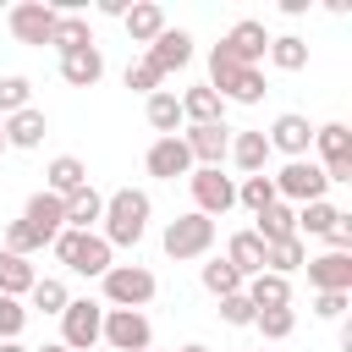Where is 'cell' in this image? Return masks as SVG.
Masks as SVG:
<instances>
[{"instance_id": "38", "label": "cell", "mask_w": 352, "mask_h": 352, "mask_svg": "<svg viewBox=\"0 0 352 352\" xmlns=\"http://www.w3.org/2000/svg\"><path fill=\"white\" fill-rule=\"evenodd\" d=\"M28 104H33V82L28 77H0V121L28 110Z\"/></svg>"}, {"instance_id": "6", "label": "cell", "mask_w": 352, "mask_h": 352, "mask_svg": "<svg viewBox=\"0 0 352 352\" xmlns=\"http://www.w3.org/2000/svg\"><path fill=\"white\" fill-rule=\"evenodd\" d=\"M148 341H154V324L143 319V308H104L99 346H110V352H148Z\"/></svg>"}, {"instance_id": "7", "label": "cell", "mask_w": 352, "mask_h": 352, "mask_svg": "<svg viewBox=\"0 0 352 352\" xmlns=\"http://www.w3.org/2000/svg\"><path fill=\"white\" fill-rule=\"evenodd\" d=\"M270 182H275V198H280V204H297V209L314 204V198H324V187H330L314 160H286L280 176H270Z\"/></svg>"}, {"instance_id": "17", "label": "cell", "mask_w": 352, "mask_h": 352, "mask_svg": "<svg viewBox=\"0 0 352 352\" xmlns=\"http://www.w3.org/2000/svg\"><path fill=\"white\" fill-rule=\"evenodd\" d=\"M148 60L160 66V77H170V72H182L187 60H192V33H182V28H165L154 44H148Z\"/></svg>"}, {"instance_id": "1", "label": "cell", "mask_w": 352, "mask_h": 352, "mask_svg": "<svg viewBox=\"0 0 352 352\" xmlns=\"http://www.w3.org/2000/svg\"><path fill=\"white\" fill-rule=\"evenodd\" d=\"M104 242L110 248H138L143 242V231H148V192H138V187H116L110 198H104Z\"/></svg>"}, {"instance_id": "43", "label": "cell", "mask_w": 352, "mask_h": 352, "mask_svg": "<svg viewBox=\"0 0 352 352\" xmlns=\"http://www.w3.org/2000/svg\"><path fill=\"white\" fill-rule=\"evenodd\" d=\"M314 314H319V319H341V314H346V292H319V297H314Z\"/></svg>"}, {"instance_id": "46", "label": "cell", "mask_w": 352, "mask_h": 352, "mask_svg": "<svg viewBox=\"0 0 352 352\" xmlns=\"http://www.w3.org/2000/svg\"><path fill=\"white\" fill-rule=\"evenodd\" d=\"M0 352H28V346H16V341H0Z\"/></svg>"}, {"instance_id": "44", "label": "cell", "mask_w": 352, "mask_h": 352, "mask_svg": "<svg viewBox=\"0 0 352 352\" xmlns=\"http://www.w3.org/2000/svg\"><path fill=\"white\" fill-rule=\"evenodd\" d=\"M324 242H330V253H346V248H352V214H341V220L324 231Z\"/></svg>"}, {"instance_id": "15", "label": "cell", "mask_w": 352, "mask_h": 352, "mask_svg": "<svg viewBox=\"0 0 352 352\" xmlns=\"http://www.w3.org/2000/svg\"><path fill=\"white\" fill-rule=\"evenodd\" d=\"M264 143H270V154L280 148V154H292V160H308V143H314V126H308V116H275V126L264 132Z\"/></svg>"}, {"instance_id": "33", "label": "cell", "mask_w": 352, "mask_h": 352, "mask_svg": "<svg viewBox=\"0 0 352 352\" xmlns=\"http://www.w3.org/2000/svg\"><path fill=\"white\" fill-rule=\"evenodd\" d=\"M336 220H341V209H336V204H324V198H314V204H302V209H297V236H324Z\"/></svg>"}, {"instance_id": "20", "label": "cell", "mask_w": 352, "mask_h": 352, "mask_svg": "<svg viewBox=\"0 0 352 352\" xmlns=\"http://www.w3.org/2000/svg\"><path fill=\"white\" fill-rule=\"evenodd\" d=\"M60 77H66L72 88H94V82L104 77V55H99V44L66 50V55H60Z\"/></svg>"}, {"instance_id": "48", "label": "cell", "mask_w": 352, "mask_h": 352, "mask_svg": "<svg viewBox=\"0 0 352 352\" xmlns=\"http://www.w3.org/2000/svg\"><path fill=\"white\" fill-rule=\"evenodd\" d=\"M0 148H6V121H0Z\"/></svg>"}, {"instance_id": "27", "label": "cell", "mask_w": 352, "mask_h": 352, "mask_svg": "<svg viewBox=\"0 0 352 352\" xmlns=\"http://www.w3.org/2000/svg\"><path fill=\"white\" fill-rule=\"evenodd\" d=\"M126 33H132V44H154L160 33H165V11L154 6V0H143V6H126Z\"/></svg>"}, {"instance_id": "14", "label": "cell", "mask_w": 352, "mask_h": 352, "mask_svg": "<svg viewBox=\"0 0 352 352\" xmlns=\"http://www.w3.org/2000/svg\"><path fill=\"white\" fill-rule=\"evenodd\" d=\"M143 165H148V176H160V182L192 176V154H187L182 132H176V138H154V143H148V154H143Z\"/></svg>"}, {"instance_id": "23", "label": "cell", "mask_w": 352, "mask_h": 352, "mask_svg": "<svg viewBox=\"0 0 352 352\" xmlns=\"http://www.w3.org/2000/svg\"><path fill=\"white\" fill-rule=\"evenodd\" d=\"M88 187V165L77 160V154H60V160H50V170H44V192H55V198H72V192H82Z\"/></svg>"}, {"instance_id": "11", "label": "cell", "mask_w": 352, "mask_h": 352, "mask_svg": "<svg viewBox=\"0 0 352 352\" xmlns=\"http://www.w3.org/2000/svg\"><path fill=\"white\" fill-rule=\"evenodd\" d=\"M6 22H11L16 44H50V33H55V6H44V0H22V6L6 11Z\"/></svg>"}, {"instance_id": "50", "label": "cell", "mask_w": 352, "mask_h": 352, "mask_svg": "<svg viewBox=\"0 0 352 352\" xmlns=\"http://www.w3.org/2000/svg\"><path fill=\"white\" fill-rule=\"evenodd\" d=\"M148 352H154V346H148Z\"/></svg>"}, {"instance_id": "16", "label": "cell", "mask_w": 352, "mask_h": 352, "mask_svg": "<svg viewBox=\"0 0 352 352\" xmlns=\"http://www.w3.org/2000/svg\"><path fill=\"white\" fill-rule=\"evenodd\" d=\"M308 286L314 292H352V253H319V258H308Z\"/></svg>"}, {"instance_id": "24", "label": "cell", "mask_w": 352, "mask_h": 352, "mask_svg": "<svg viewBox=\"0 0 352 352\" xmlns=\"http://www.w3.org/2000/svg\"><path fill=\"white\" fill-rule=\"evenodd\" d=\"M44 132H50V121H44V110H16V116H6V148H38L44 143Z\"/></svg>"}, {"instance_id": "21", "label": "cell", "mask_w": 352, "mask_h": 352, "mask_svg": "<svg viewBox=\"0 0 352 352\" xmlns=\"http://www.w3.org/2000/svg\"><path fill=\"white\" fill-rule=\"evenodd\" d=\"M242 297H248L253 308H292V280H286V275L258 270V275H248V280H242Z\"/></svg>"}, {"instance_id": "29", "label": "cell", "mask_w": 352, "mask_h": 352, "mask_svg": "<svg viewBox=\"0 0 352 352\" xmlns=\"http://www.w3.org/2000/svg\"><path fill=\"white\" fill-rule=\"evenodd\" d=\"M50 44L66 55V50H82V44H94V28H88V16H77V11H55V33H50Z\"/></svg>"}, {"instance_id": "8", "label": "cell", "mask_w": 352, "mask_h": 352, "mask_svg": "<svg viewBox=\"0 0 352 352\" xmlns=\"http://www.w3.org/2000/svg\"><path fill=\"white\" fill-rule=\"evenodd\" d=\"M99 280H104L110 308H143L154 297V270H143V264H110Z\"/></svg>"}, {"instance_id": "34", "label": "cell", "mask_w": 352, "mask_h": 352, "mask_svg": "<svg viewBox=\"0 0 352 352\" xmlns=\"http://www.w3.org/2000/svg\"><path fill=\"white\" fill-rule=\"evenodd\" d=\"M270 60H275V72H302L308 66V44L297 33H280V38H270Z\"/></svg>"}, {"instance_id": "31", "label": "cell", "mask_w": 352, "mask_h": 352, "mask_svg": "<svg viewBox=\"0 0 352 352\" xmlns=\"http://www.w3.org/2000/svg\"><path fill=\"white\" fill-rule=\"evenodd\" d=\"M33 280H38V275H33V264L0 248V297H22V292H33Z\"/></svg>"}, {"instance_id": "18", "label": "cell", "mask_w": 352, "mask_h": 352, "mask_svg": "<svg viewBox=\"0 0 352 352\" xmlns=\"http://www.w3.org/2000/svg\"><path fill=\"white\" fill-rule=\"evenodd\" d=\"M176 104H182V121H192V126H226V99L209 82L204 88H187Z\"/></svg>"}, {"instance_id": "49", "label": "cell", "mask_w": 352, "mask_h": 352, "mask_svg": "<svg viewBox=\"0 0 352 352\" xmlns=\"http://www.w3.org/2000/svg\"><path fill=\"white\" fill-rule=\"evenodd\" d=\"M94 352H110V346H94Z\"/></svg>"}, {"instance_id": "9", "label": "cell", "mask_w": 352, "mask_h": 352, "mask_svg": "<svg viewBox=\"0 0 352 352\" xmlns=\"http://www.w3.org/2000/svg\"><path fill=\"white\" fill-rule=\"evenodd\" d=\"M314 143H319V154H324V182H352V126L346 121H324V126H314Z\"/></svg>"}, {"instance_id": "36", "label": "cell", "mask_w": 352, "mask_h": 352, "mask_svg": "<svg viewBox=\"0 0 352 352\" xmlns=\"http://www.w3.org/2000/svg\"><path fill=\"white\" fill-rule=\"evenodd\" d=\"M204 286H209L214 297H236V292H242V275H236L226 258H209V264H204Z\"/></svg>"}, {"instance_id": "37", "label": "cell", "mask_w": 352, "mask_h": 352, "mask_svg": "<svg viewBox=\"0 0 352 352\" xmlns=\"http://www.w3.org/2000/svg\"><path fill=\"white\" fill-rule=\"evenodd\" d=\"M28 297H33V308H38V314H60V308H66V302H72V297H66V286H60V280H55V275H38V280H33V292H28Z\"/></svg>"}, {"instance_id": "13", "label": "cell", "mask_w": 352, "mask_h": 352, "mask_svg": "<svg viewBox=\"0 0 352 352\" xmlns=\"http://www.w3.org/2000/svg\"><path fill=\"white\" fill-rule=\"evenodd\" d=\"M22 226L50 248V242L66 231V198H55V192H33V198H28V209H22Z\"/></svg>"}, {"instance_id": "12", "label": "cell", "mask_w": 352, "mask_h": 352, "mask_svg": "<svg viewBox=\"0 0 352 352\" xmlns=\"http://www.w3.org/2000/svg\"><path fill=\"white\" fill-rule=\"evenodd\" d=\"M220 50H226L236 66H258V60L270 55V33H264V22H258V16H242V22L220 38Z\"/></svg>"}, {"instance_id": "35", "label": "cell", "mask_w": 352, "mask_h": 352, "mask_svg": "<svg viewBox=\"0 0 352 352\" xmlns=\"http://www.w3.org/2000/svg\"><path fill=\"white\" fill-rule=\"evenodd\" d=\"M253 330L270 336V341H286V336L297 330V314H292V308H253Z\"/></svg>"}, {"instance_id": "3", "label": "cell", "mask_w": 352, "mask_h": 352, "mask_svg": "<svg viewBox=\"0 0 352 352\" xmlns=\"http://www.w3.org/2000/svg\"><path fill=\"white\" fill-rule=\"evenodd\" d=\"M50 248H55V258H60L66 270H77V275H104V270H110V253H116L99 231H60Z\"/></svg>"}, {"instance_id": "4", "label": "cell", "mask_w": 352, "mask_h": 352, "mask_svg": "<svg viewBox=\"0 0 352 352\" xmlns=\"http://www.w3.org/2000/svg\"><path fill=\"white\" fill-rule=\"evenodd\" d=\"M99 336H104V308L88 302V297H72L60 308V346L66 352H94Z\"/></svg>"}, {"instance_id": "32", "label": "cell", "mask_w": 352, "mask_h": 352, "mask_svg": "<svg viewBox=\"0 0 352 352\" xmlns=\"http://www.w3.org/2000/svg\"><path fill=\"white\" fill-rule=\"evenodd\" d=\"M99 214H104V198H99L94 187H82V192L66 198V231H88Z\"/></svg>"}, {"instance_id": "19", "label": "cell", "mask_w": 352, "mask_h": 352, "mask_svg": "<svg viewBox=\"0 0 352 352\" xmlns=\"http://www.w3.org/2000/svg\"><path fill=\"white\" fill-rule=\"evenodd\" d=\"M182 143H187L192 165H220V160H226V148H231V126H187V132H182Z\"/></svg>"}, {"instance_id": "40", "label": "cell", "mask_w": 352, "mask_h": 352, "mask_svg": "<svg viewBox=\"0 0 352 352\" xmlns=\"http://www.w3.org/2000/svg\"><path fill=\"white\" fill-rule=\"evenodd\" d=\"M160 82H165V77H160V66H154L148 55L126 66V88H132V94H160Z\"/></svg>"}, {"instance_id": "47", "label": "cell", "mask_w": 352, "mask_h": 352, "mask_svg": "<svg viewBox=\"0 0 352 352\" xmlns=\"http://www.w3.org/2000/svg\"><path fill=\"white\" fill-rule=\"evenodd\" d=\"M182 352H209V346H198V341H192V346H182Z\"/></svg>"}, {"instance_id": "22", "label": "cell", "mask_w": 352, "mask_h": 352, "mask_svg": "<svg viewBox=\"0 0 352 352\" xmlns=\"http://www.w3.org/2000/svg\"><path fill=\"white\" fill-rule=\"evenodd\" d=\"M231 165L242 170V176H264V165H270V143H264V132H231Z\"/></svg>"}, {"instance_id": "45", "label": "cell", "mask_w": 352, "mask_h": 352, "mask_svg": "<svg viewBox=\"0 0 352 352\" xmlns=\"http://www.w3.org/2000/svg\"><path fill=\"white\" fill-rule=\"evenodd\" d=\"M33 352H66V346H60V341H44V346H33Z\"/></svg>"}, {"instance_id": "2", "label": "cell", "mask_w": 352, "mask_h": 352, "mask_svg": "<svg viewBox=\"0 0 352 352\" xmlns=\"http://www.w3.org/2000/svg\"><path fill=\"white\" fill-rule=\"evenodd\" d=\"M209 88L220 94V99H236V104H258L270 88H264V72L258 66H236L220 44L209 50Z\"/></svg>"}, {"instance_id": "28", "label": "cell", "mask_w": 352, "mask_h": 352, "mask_svg": "<svg viewBox=\"0 0 352 352\" xmlns=\"http://www.w3.org/2000/svg\"><path fill=\"white\" fill-rule=\"evenodd\" d=\"M302 264H308V248H302V236L264 242V270H270V275H286V280H292V270H302Z\"/></svg>"}, {"instance_id": "5", "label": "cell", "mask_w": 352, "mask_h": 352, "mask_svg": "<svg viewBox=\"0 0 352 352\" xmlns=\"http://www.w3.org/2000/svg\"><path fill=\"white\" fill-rule=\"evenodd\" d=\"M165 253L170 258H204L209 248H214V220L209 214H198V209H187V214H176L170 226H165Z\"/></svg>"}, {"instance_id": "10", "label": "cell", "mask_w": 352, "mask_h": 352, "mask_svg": "<svg viewBox=\"0 0 352 352\" xmlns=\"http://www.w3.org/2000/svg\"><path fill=\"white\" fill-rule=\"evenodd\" d=\"M187 187H192V204H198V214H226L231 204H236V182L231 176H220V165H192V176H187Z\"/></svg>"}, {"instance_id": "42", "label": "cell", "mask_w": 352, "mask_h": 352, "mask_svg": "<svg viewBox=\"0 0 352 352\" xmlns=\"http://www.w3.org/2000/svg\"><path fill=\"white\" fill-rule=\"evenodd\" d=\"M220 319L226 324H253V302L236 292V297H220Z\"/></svg>"}, {"instance_id": "41", "label": "cell", "mask_w": 352, "mask_h": 352, "mask_svg": "<svg viewBox=\"0 0 352 352\" xmlns=\"http://www.w3.org/2000/svg\"><path fill=\"white\" fill-rule=\"evenodd\" d=\"M22 324H28L22 297H0V341H16V336H22Z\"/></svg>"}, {"instance_id": "26", "label": "cell", "mask_w": 352, "mask_h": 352, "mask_svg": "<svg viewBox=\"0 0 352 352\" xmlns=\"http://www.w3.org/2000/svg\"><path fill=\"white\" fill-rule=\"evenodd\" d=\"M226 264H231L242 280H248V275H258V270H264V242H258L253 231H236V236L226 242Z\"/></svg>"}, {"instance_id": "30", "label": "cell", "mask_w": 352, "mask_h": 352, "mask_svg": "<svg viewBox=\"0 0 352 352\" xmlns=\"http://www.w3.org/2000/svg\"><path fill=\"white\" fill-rule=\"evenodd\" d=\"M143 116H148V126L160 132V138H176V126H182V104H176V94H148V104H143Z\"/></svg>"}, {"instance_id": "39", "label": "cell", "mask_w": 352, "mask_h": 352, "mask_svg": "<svg viewBox=\"0 0 352 352\" xmlns=\"http://www.w3.org/2000/svg\"><path fill=\"white\" fill-rule=\"evenodd\" d=\"M236 204H248L253 214H258V209H270V204H275V182H270V176H242Z\"/></svg>"}, {"instance_id": "25", "label": "cell", "mask_w": 352, "mask_h": 352, "mask_svg": "<svg viewBox=\"0 0 352 352\" xmlns=\"http://www.w3.org/2000/svg\"><path fill=\"white\" fill-rule=\"evenodd\" d=\"M253 236H258V242H286V236H297V209L275 198L270 209H258V226H253Z\"/></svg>"}]
</instances>
